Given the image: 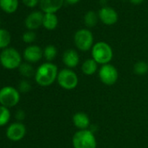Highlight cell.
Instances as JSON below:
<instances>
[{
	"label": "cell",
	"instance_id": "obj_11",
	"mask_svg": "<svg viewBox=\"0 0 148 148\" xmlns=\"http://www.w3.org/2000/svg\"><path fill=\"white\" fill-rule=\"evenodd\" d=\"M23 57L27 63L32 64L37 63L44 57V51L38 45H29L27 46L23 53Z\"/></svg>",
	"mask_w": 148,
	"mask_h": 148
},
{
	"label": "cell",
	"instance_id": "obj_6",
	"mask_svg": "<svg viewBox=\"0 0 148 148\" xmlns=\"http://www.w3.org/2000/svg\"><path fill=\"white\" fill-rule=\"evenodd\" d=\"M74 44L78 50L81 51H88L94 45L93 34L89 29H79L74 34Z\"/></svg>",
	"mask_w": 148,
	"mask_h": 148
},
{
	"label": "cell",
	"instance_id": "obj_3",
	"mask_svg": "<svg viewBox=\"0 0 148 148\" xmlns=\"http://www.w3.org/2000/svg\"><path fill=\"white\" fill-rule=\"evenodd\" d=\"M92 58L100 65L110 64L113 58L112 48L106 42H97L92 48Z\"/></svg>",
	"mask_w": 148,
	"mask_h": 148
},
{
	"label": "cell",
	"instance_id": "obj_27",
	"mask_svg": "<svg viewBox=\"0 0 148 148\" xmlns=\"http://www.w3.org/2000/svg\"><path fill=\"white\" fill-rule=\"evenodd\" d=\"M22 1L27 7H30V8L35 7L39 3V0H22Z\"/></svg>",
	"mask_w": 148,
	"mask_h": 148
},
{
	"label": "cell",
	"instance_id": "obj_30",
	"mask_svg": "<svg viewBox=\"0 0 148 148\" xmlns=\"http://www.w3.org/2000/svg\"><path fill=\"white\" fill-rule=\"evenodd\" d=\"M143 1H144V0H130V2L132 5H140L141 3H143Z\"/></svg>",
	"mask_w": 148,
	"mask_h": 148
},
{
	"label": "cell",
	"instance_id": "obj_25",
	"mask_svg": "<svg viewBox=\"0 0 148 148\" xmlns=\"http://www.w3.org/2000/svg\"><path fill=\"white\" fill-rule=\"evenodd\" d=\"M22 38L25 43H27V44L33 43L36 39V33L33 31H28L23 34Z\"/></svg>",
	"mask_w": 148,
	"mask_h": 148
},
{
	"label": "cell",
	"instance_id": "obj_2",
	"mask_svg": "<svg viewBox=\"0 0 148 148\" xmlns=\"http://www.w3.org/2000/svg\"><path fill=\"white\" fill-rule=\"evenodd\" d=\"M73 148H97V138L90 130H78L72 136Z\"/></svg>",
	"mask_w": 148,
	"mask_h": 148
},
{
	"label": "cell",
	"instance_id": "obj_23",
	"mask_svg": "<svg viewBox=\"0 0 148 148\" xmlns=\"http://www.w3.org/2000/svg\"><path fill=\"white\" fill-rule=\"evenodd\" d=\"M44 58L46 59L47 62H51L55 59V58L57 57L58 54V50L57 48L52 45H47L44 50Z\"/></svg>",
	"mask_w": 148,
	"mask_h": 148
},
{
	"label": "cell",
	"instance_id": "obj_16",
	"mask_svg": "<svg viewBox=\"0 0 148 148\" xmlns=\"http://www.w3.org/2000/svg\"><path fill=\"white\" fill-rule=\"evenodd\" d=\"M99 64L92 58L86 59L81 64V71L83 74L86 76L94 75L96 72L99 71Z\"/></svg>",
	"mask_w": 148,
	"mask_h": 148
},
{
	"label": "cell",
	"instance_id": "obj_15",
	"mask_svg": "<svg viewBox=\"0 0 148 148\" xmlns=\"http://www.w3.org/2000/svg\"><path fill=\"white\" fill-rule=\"evenodd\" d=\"M72 123L78 130H87L91 126L90 118L84 112L74 113L72 116Z\"/></svg>",
	"mask_w": 148,
	"mask_h": 148
},
{
	"label": "cell",
	"instance_id": "obj_8",
	"mask_svg": "<svg viewBox=\"0 0 148 148\" xmlns=\"http://www.w3.org/2000/svg\"><path fill=\"white\" fill-rule=\"evenodd\" d=\"M20 100V92L12 86H5L0 89V105L11 108L18 104Z\"/></svg>",
	"mask_w": 148,
	"mask_h": 148
},
{
	"label": "cell",
	"instance_id": "obj_20",
	"mask_svg": "<svg viewBox=\"0 0 148 148\" xmlns=\"http://www.w3.org/2000/svg\"><path fill=\"white\" fill-rule=\"evenodd\" d=\"M20 74L25 78H31L35 75L36 71L30 63H22L18 67Z\"/></svg>",
	"mask_w": 148,
	"mask_h": 148
},
{
	"label": "cell",
	"instance_id": "obj_14",
	"mask_svg": "<svg viewBox=\"0 0 148 148\" xmlns=\"http://www.w3.org/2000/svg\"><path fill=\"white\" fill-rule=\"evenodd\" d=\"M64 0H39V6L45 13H56L64 5Z\"/></svg>",
	"mask_w": 148,
	"mask_h": 148
},
{
	"label": "cell",
	"instance_id": "obj_10",
	"mask_svg": "<svg viewBox=\"0 0 148 148\" xmlns=\"http://www.w3.org/2000/svg\"><path fill=\"white\" fill-rule=\"evenodd\" d=\"M99 18L106 25H112L117 23L119 15L117 12L109 6H104L99 11Z\"/></svg>",
	"mask_w": 148,
	"mask_h": 148
},
{
	"label": "cell",
	"instance_id": "obj_21",
	"mask_svg": "<svg viewBox=\"0 0 148 148\" xmlns=\"http://www.w3.org/2000/svg\"><path fill=\"white\" fill-rule=\"evenodd\" d=\"M12 41V36L10 32L5 29H0V49L8 48Z\"/></svg>",
	"mask_w": 148,
	"mask_h": 148
},
{
	"label": "cell",
	"instance_id": "obj_12",
	"mask_svg": "<svg viewBox=\"0 0 148 148\" xmlns=\"http://www.w3.org/2000/svg\"><path fill=\"white\" fill-rule=\"evenodd\" d=\"M62 61L66 68L73 69L79 64V55L76 50L67 49L62 55Z\"/></svg>",
	"mask_w": 148,
	"mask_h": 148
},
{
	"label": "cell",
	"instance_id": "obj_29",
	"mask_svg": "<svg viewBox=\"0 0 148 148\" xmlns=\"http://www.w3.org/2000/svg\"><path fill=\"white\" fill-rule=\"evenodd\" d=\"M79 1H80V0H64L65 3H67L68 5H75V4L79 3Z\"/></svg>",
	"mask_w": 148,
	"mask_h": 148
},
{
	"label": "cell",
	"instance_id": "obj_19",
	"mask_svg": "<svg viewBox=\"0 0 148 148\" xmlns=\"http://www.w3.org/2000/svg\"><path fill=\"white\" fill-rule=\"evenodd\" d=\"M99 19V15L93 11L87 12L84 16V23L88 28H93L98 24Z\"/></svg>",
	"mask_w": 148,
	"mask_h": 148
},
{
	"label": "cell",
	"instance_id": "obj_24",
	"mask_svg": "<svg viewBox=\"0 0 148 148\" xmlns=\"http://www.w3.org/2000/svg\"><path fill=\"white\" fill-rule=\"evenodd\" d=\"M11 119V112L9 108L0 106V126L5 125Z\"/></svg>",
	"mask_w": 148,
	"mask_h": 148
},
{
	"label": "cell",
	"instance_id": "obj_7",
	"mask_svg": "<svg viewBox=\"0 0 148 148\" xmlns=\"http://www.w3.org/2000/svg\"><path fill=\"white\" fill-rule=\"evenodd\" d=\"M98 75L101 83L107 86L115 85L119 79V71L117 68L112 64L101 65L99 69Z\"/></svg>",
	"mask_w": 148,
	"mask_h": 148
},
{
	"label": "cell",
	"instance_id": "obj_17",
	"mask_svg": "<svg viewBox=\"0 0 148 148\" xmlns=\"http://www.w3.org/2000/svg\"><path fill=\"white\" fill-rule=\"evenodd\" d=\"M58 24V17L55 13H45L43 18V26L49 31H52L57 28Z\"/></svg>",
	"mask_w": 148,
	"mask_h": 148
},
{
	"label": "cell",
	"instance_id": "obj_5",
	"mask_svg": "<svg viewBox=\"0 0 148 148\" xmlns=\"http://www.w3.org/2000/svg\"><path fill=\"white\" fill-rule=\"evenodd\" d=\"M0 63L5 69H17L22 64V57L16 49L8 47L0 53Z\"/></svg>",
	"mask_w": 148,
	"mask_h": 148
},
{
	"label": "cell",
	"instance_id": "obj_28",
	"mask_svg": "<svg viewBox=\"0 0 148 148\" xmlns=\"http://www.w3.org/2000/svg\"><path fill=\"white\" fill-rule=\"evenodd\" d=\"M15 117H16V119H18V122H20V121L24 120V119L25 118V113L23 110H18Z\"/></svg>",
	"mask_w": 148,
	"mask_h": 148
},
{
	"label": "cell",
	"instance_id": "obj_9",
	"mask_svg": "<svg viewBox=\"0 0 148 148\" xmlns=\"http://www.w3.org/2000/svg\"><path fill=\"white\" fill-rule=\"evenodd\" d=\"M26 134V127L21 122H15L11 124L6 130L7 138L14 142L19 141L24 138Z\"/></svg>",
	"mask_w": 148,
	"mask_h": 148
},
{
	"label": "cell",
	"instance_id": "obj_13",
	"mask_svg": "<svg viewBox=\"0 0 148 148\" xmlns=\"http://www.w3.org/2000/svg\"><path fill=\"white\" fill-rule=\"evenodd\" d=\"M43 18L44 14L41 12L36 11L27 16L25 21V25L29 31H34L43 25Z\"/></svg>",
	"mask_w": 148,
	"mask_h": 148
},
{
	"label": "cell",
	"instance_id": "obj_26",
	"mask_svg": "<svg viewBox=\"0 0 148 148\" xmlns=\"http://www.w3.org/2000/svg\"><path fill=\"white\" fill-rule=\"evenodd\" d=\"M32 89V85L31 83L28 81V80H22L20 81L19 83V86H18V91L19 92H22V93H27L28 92H30Z\"/></svg>",
	"mask_w": 148,
	"mask_h": 148
},
{
	"label": "cell",
	"instance_id": "obj_18",
	"mask_svg": "<svg viewBox=\"0 0 148 148\" xmlns=\"http://www.w3.org/2000/svg\"><path fill=\"white\" fill-rule=\"evenodd\" d=\"M18 7V0H0V8L6 13H14Z\"/></svg>",
	"mask_w": 148,
	"mask_h": 148
},
{
	"label": "cell",
	"instance_id": "obj_4",
	"mask_svg": "<svg viewBox=\"0 0 148 148\" xmlns=\"http://www.w3.org/2000/svg\"><path fill=\"white\" fill-rule=\"evenodd\" d=\"M57 82L62 89L71 91L78 86L79 77L72 69L63 68L58 71Z\"/></svg>",
	"mask_w": 148,
	"mask_h": 148
},
{
	"label": "cell",
	"instance_id": "obj_22",
	"mask_svg": "<svg viewBox=\"0 0 148 148\" xmlns=\"http://www.w3.org/2000/svg\"><path fill=\"white\" fill-rule=\"evenodd\" d=\"M133 72L136 75L143 76L148 72V62L139 60L133 65Z\"/></svg>",
	"mask_w": 148,
	"mask_h": 148
},
{
	"label": "cell",
	"instance_id": "obj_1",
	"mask_svg": "<svg viewBox=\"0 0 148 148\" xmlns=\"http://www.w3.org/2000/svg\"><path fill=\"white\" fill-rule=\"evenodd\" d=\"M58 71V66L55 64L51 62H45L40 64L36 70L34 75L35 81L42 87L50 86L57 81Z\"/></svg>",
	"mask_w": 148,
	"mask_h": 148
}]
</instances>
